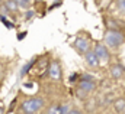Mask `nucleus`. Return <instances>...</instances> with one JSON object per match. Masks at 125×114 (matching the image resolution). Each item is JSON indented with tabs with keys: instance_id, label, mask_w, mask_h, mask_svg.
I'll return each mask as SVG.
<instances>
[{
	"instance_id": "nucleus-6",
	"label": "nucleus",
	"mask_w": 125,
	"mask_h": 114,
	"mask_svg": "<svg viewBox=\"0 0 125 114\" xmlns=\"http://www.w3.org/2000/svg\"><path fill=\"white\" fill-rule=\"evenodd\" d=\"M84 59H86V62L90 65V66H97L99 65V59L96 57V54H94L93 51H87L86 54H84Z\"/></svg>"
},
{
	"instance_id": "nucleus-1",
	"label": "nucleus",
	"mask_w": 125,
	"mask_h": 114,
	"mask_svg": "<svg viewBox=\"0 0 125 114\" xmlns=\"http://www.w3.org/2000/svg\"><path fill=\"white\" fill-rule=\"evenodd\" d=\"M44 107V100L42 98H29L22 103V111L25 114H35Z\"/></svg>"
},
{
	"instance_id": "nucleus-15",
	"label": "nucleus",
	"mask_w": 125,
	"mask_h": 114,
	"mask_svg": "<svg viewBox=\"0 0 125 114\" xmlns=\"http://www.w3.org/2000/svg\"><path fill=\"white\" fill-rule=\"evenodd\" d=\"M67 114H82L79 110H68V113Z\"/></svg>"
},
{
	"instance_id": "nucleus-4",
	"label": "nucleus",
	"mask_w": 125,
	"mask_h": 114,
	"mask_svg": "<svg viewBox=\"0 0 125 114\" xmlns=\"http://www.w3.org/2000/svg\"><path fill=\"white\" fill-rule=\"evenodd\" d=\"M48 74L52 80H60L61 77V66L58 62H51L50 68H48Z\"/></svg>"
},
{
	"instance_id": "nucleus-8",
	"label": "nucleus",
	"mask_w": 125,
	"mask_h": 114,
	"mask_svg": "<svg viewBox=\"0 0 125 114\" xmlns=\"http://www.w3.org/2000/svg\"><path fill=\"white\" fill-rule=\"evenodd\" d=\"M80 88L86 92H90L94 90V82L93 81H87V80H82L80 81Z\"/></svg>"
},
{
	"instance_id": "nucleus-2",
	"label": "nucleus",
	"mask_w": 125,
	"mask_h": 114,
	"mask_svg": "<svg viewBox=\"0 0 125 114\" xmlns=\"http://www.w3.org/2000/svg\"><path fill=\"white\" fill-rule=\"evenodd\" d=\"M105 42L109 48H119L124 43V35L119 30H108V33L105 35Z\"/></svg>"
},
{
	"instance_id": "nucleus-12",
	"label": "nucleus",
	"mask_w": 125,
	"mask_h": 114,
	"mask_svg": "<svg viewBox=\"0 0 125 114\" xmlns=\"http://www.w3.org/2000/svg\"><path fill=\"white\" fill-rule=\"evenodd\" d=\"M33 64H35V58H32L31 61H29V62H28V64H26V65L23 66V69L21 71V75H25V74H26V72L29 71V68H31V66L33 65Z\"/></svg>"
},
{
	"instance_id": "nucleus-9",
	"label": "nucleus",
	"mask_w": 125,
	"mask_h": 114,
	"mask_svg": "<svg viewBox=\"0 0 125 114\" xmlns=\"http://www.w3.org/2000/svg\"><path fill=\"white\" fill-rule=\"evenodd\" d=\"M114 108H115V111L118 114H124V110H125V100L124 98L116 100L115 104H114Z\"/></svg>"
},
{
	"instance_id": "nucleus-16",
	"label": "nucleus",
	"mask_w": 125,
	"mask_h": 114,
	"mask_svg": "<svg viewBox=\"0 0 125 114\" xmlns=\"http://www.w3.org/2000/svg\"><path fill=\"white\" fill-rule=\"evenodd\" d=\"M32 16H33V12H32V10H29V12H28V15H26V19H31Z\"/></svg>"
},
{
	"instance_id": "nucleus-10",
	"label": "nucleus",
	"mask_w": 125,
	"mask_h": 114,
	"mask_svg": "<svg viewBox=\"0 0 125 114\" xmlns=\"http://www.w3.org/2000/svg\"><path fill=\"white\" fill-rule=\"evenodd\" d=\"M6 7H7V10H10V12H16L18 10V4H16V1L15 0H6V4H4Z\"/></svg>"
},
{
	"instance_id": "nucleus-3",
	"label": "nucleus",
	"mask_w": 125,
	"mask_h": 114,
	"mask_svg": "<svg viewBox=\"0 0 125 114\" xmlns=\"http://www.w3.org/2000/svg\"><path fill=\"white\" fill-rule=\"evenodd\" d=\"M74 48L77 49V52L86 54V52L89 51V42H87V39H84V38H77L76 42H74Z\"/></svg>"
},
{
	"instance_id": "nucleus-7",
	"label": "nucleus",
	"mask_w": 125,
	"mask_h": 114,
	"mask_svg": "<svg viewBox=\"0 0 125 114\" xmlns=\"http://www.w3.org/2000/svg\"><path fill=\"white\" fill-rule=\"evenodd\" d=\"M111 74L115 80H119L122 75H124V66L122 65H114L111 68Z\"/></svg>"
},
{
	"instance_id": "nucleus-11",
	"label": "nucleus",
	"mask_w": 125,
	"mask_h": 114,
	"mask_svg": "<svg viewBox=\"0 0 125 114\" xmlns=\"http://www.w3.org/2000/svg\"><path fill=\"white\" fill-rule=\"evenodd\" d=\"M47 114H61V106L60 104H54L48 108V113Z\"/></svg>"
},
{
	"instance_id": "nucleus-13",
	"label": "nucleus",
	"mask_w": 125,
	"mask_h": 114,
	"mask_svg": "<svg viewBox=\"0 0 125 114\" xmlns=\"http://www.w3.org/2000/svg\"><path fill=\"white\" fill-rule=\"evenodd\" d=\"M18 6H22V7H26L29 4V0H15Z\"/></svg>"
},
{
	"instance_id": "nucleus-14",
	"label": "nucleus",
	"mask_w": 125,
	"mask_h": 114,
	"mask_svg": "<svg viewBox=\"0 0 125 114\" xmlns=\"http://www.w3.org/2000/svg\"><path fill=\"white\" fill-rule=\"evenodd\" d=\"M118 9H119V12H124L125 10V1L124 0H118Z\"/></svg>"
},
{
	"instance_id": "nucleus-5",
	"label": "nucleus",
	"mask_w": 125,
	"mask_h": 114,
	"mask_svg": "<svg viewBox=\"0 0 125 114\" xmlns=\"http://www.w3.org/2000/svg\"><path fill=\"white\" fill-rule=\"evenodd\" d=\"M93 52L96 54L99 61H108L109 59V52H108V48L105 45H97Z\"/></svg>"
}]
</instances>
